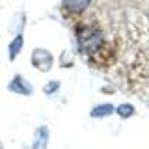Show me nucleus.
I'll use <instances>...</instances> for the list:
<instances>
[{
  "instance_id": "nucleus-1",
  "label": "nucleus",
  "mask_w": 149,
  "mask_h": 149,
  "mask_svg": "<svg viewBox=\"0 0 149 149\" xmlns=\"http://www.w3.org/2000/svg\"><path fill=\"white\" fill-rule=\"evenodd\" d=\"M78 45H80V50L86 54H95L97 50L104 45V37H102V32L99 28H80L78 30Z\"/></svg>"
},
{
  "instance_id": "nucleus-3",
  "label": "nucleus",
  "mask_w": 149,
  "mask_h": 149,
  "mask_svg": "<svg viewBox=\"0 0 149 149\" xmlns=\"http://www.w3.org/2000/svg\"><path fill=\"white\" fill-rule=\"evenodd\" d=\"M8 90L13 91V93H19V95H32V93H34L32 84L28 82L24 77H21V74H15V77L9 80Z\"/></svg>"
},
{
  "instance_id": "nucleus-9",
  "label": "nucleus",
  "mask_w": 149,
  "mask_h": 149,
  "mask_svg": "<svg viewBox=\"0 0 149 149\" xmlns=\"http://www.w3.org/2000/svg\"><path fill=\"white\" fill-rule=\"evenodd\" d=\"M58 90H60V82L58 80H50L49 84H45V88H43L45 95H52V93H56Z\"/></svg>"
},
{
  "instance_id": "nucleus-8",
  "label": "nucleus",
  "mask_w": 149,
  "mask_h": 149,
  "mask_svg": "<svg viewBox=\"0 0 149 149\" xmlns=\"http://www.w3.org/2000/svg\"><path fill=\"white\" fill-rule=\"evenodd\" d=\"M134 106L132 104H129V102H123V104H119L118 108H116V114L119 116L121 119H129L130 116H134Z\"/></svg>"
},
{
  "instance_id": "nucleus-4",
  "label": "nucleus",
  "mask_w": 149,
  "mask_h": 149,
  "mask_svg": "<svg viewBox=\"0 0 149 149\" xmlns=\"http://www.w3.org/2000/svg\"><path fill=\"white\" fill-rule=\"evenodd\" d=\"M90 2L91 0H62V6L65 11L73 13V15H80L90 8Z\"/></svg>"
},
{
  "instance_id": "nucleus-7",
  "label": "nucleus",
  "mask_w": 149,
  "mask_h": 149,
  "mask_svg": "<svg viewBox=\"0 0 149 149\" xmlns=\"http://www.w3.org/2000/svg\"><path fill=\"white\" fill-rule=\"evenodd\" d=\"M22 43H24V37H22V34H17L11 39V43H9V47H8L9 60H15L17 56H19V52H21V49H22Z\"/></svg>"
},
{
  "instance_id": "nucleus-5",
  "label": "nucleus",
  "mask_w": 149,
  "mask_h": 149,
  "mask_svg": "<svg viewBox=\"0 0 149 149\" xmlns=\"http://www.w3.org/2000/svg\"><path fill=\"white\" fill-rule=\"evenodd\" d=\"M47 146H49V127L41 125V127L36 129L32 149H47Z\"/></svg>"
},
{
  "instance_id": "nucleus-2",
  "label": "nucleus",
  "mask_w": 149,
  "mask_h": 149,
  "mask_svg": "<svg viewBox=\"0 0 149 149\" xmlns=\"http://www.w3.org/2000/svg\"><path fill=\"white\" fill-rule=\"evenodd\" d=\"M52 63H54V58L47 49H36L32 52V65L36 69H39V71H43V73L50 71Z\"/></svg>"
},
{
  "instance_id": "nucleus-6",
  "label": "nucleus",
  "mask_w": 149,
  "mask_h": 149,
  "mask_svg": "<svg viewBox=\"0 0 149 149\" xmlns=\"http://www.w3.org/2000/svg\"><path fill=\"white\" fill-rule=\"evenodd\" d=\"M116 112V108L110 104V102H102V104H97V106H93L91 112H90V116L93 119H102V118H108V116H112Z\"/></svg>"
}]
</instances>
